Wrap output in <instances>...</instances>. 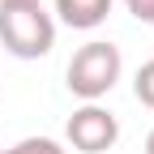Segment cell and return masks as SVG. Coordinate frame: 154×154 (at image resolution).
<instances>
[{
	"mask_svg": "<svg viewBox=\"0 0 154 154\" xmlns=\"http://www.w3.org/2000/svg\"><path fill=\"white\" fill-rule=\"evenodd\" d=\"M120 73H124L120 47L107 43V38H90V43H82L73 51V60L64 69V86L82 103H99L103 94H111V86L120 82Z\"/></svg>",
	"mask_w": 154,
	"mask_h": 154,
	"instance_id": "cell-1",
	"label": "cell"
},
{
	"mask_svg": "<svg viewBox=\"0 0 154 154\" xmlns=\"http://www.w3.org/2000/svg\"><path fill=\"white\" fill-rule=\"evenodd\" d=\"M0 43L17 60H38L56 47V17L43 5H0Z\"/></svg>",
	"mask_w": 154,
	"mask_h": 154,
	"instance_id": "cell-2",
	"label": "cell"
},
{
	"mask_svg": "<svg viewBox=\"0 0 154 154\" xmlns=\"http://www.w3.org/2000/svg\"><path fill=\"white\" fill-rule=\"evenodd\" d=\"M64 137H69V146L77 154H103V150H111L120 141V120L107 107H99V103H82L69 116Z\"/></svg>",
	"mask_w": 154,
	"mask_h": 154,
	"instance_id": "cell-3",
	"label": "cell"
},
{
	"mask_svg": "<svg viewBox=\"0 0 154 154\" xmlns=\"http://www.w3.org/2000/svg\"><path fill=\"white\" fill-rule=\"evenodd\" d=\"M111 13V0H56V17L73 30H94Z\"/></svg>",
	"mask_w": 154,
	"mask_h": 154,
	"instance_id": "cell-4",
	"label": "cell"
},
{
	"mask_svg": "<svg viewBox=\"0 0 154 154\" xmlns=\"http://www.w3.org/2000/svg\"><path fill=\"white\" fill-rule=\"evenodd\" d=\"M0 154H69L56 137H22L17 146H9V150H0Z\"/></svg>",
	"mask_w": 154,
	"mask_h": 154,
	"instance_id": "cell-5",
	"label": "cell"
},
{
	"mask_svg": "<svg viewBox=\"0 0 154 154\" xmlns=\"http://www.w3.org/2000/svg\"><path fill=\"white\" fill-rule=\"evenodd\" d=\"M133 94H137V103L154 111V56L137 69V77H133Z\"/></svg>",
	"mask_w": 154,
	"mask_h": 154,
	"instance_id": "cell-6",
	"label": "cell"
},
{
	"mask_svg": "<svg viewBox=\"0 0 154 154\" xmlns=\"http://www.w3.org/2000/svg\"><path fill=\"white\" fill-rule=\"evenodd\" d=\"M124 9L137 17L141 26H154V0H124Z\"/></svg>",
	"mask_w": 154,
	"mask_h": 154,
	"instance_id": "cell-7",
	"label": "cell"
},
{
	"mask_svg": "<svg viewBox=\"0 0 154 154\" xmlns=\"http://www.w3.org/2000/svg\"><path fill=\"white\" fill-rule=\"evenodd\" d=\"M146 154H154V128L146 133Z\"/></svg>",
	"mask_w": 154,
	"mask_h": 154,
	"instance_id": "cell-8",
	"label": "cell"
},
{
	"mask_svg": "<svg viewBox=\"0 0 154 154\" xmlns=\"http://www.w3.org/2000/svg\"><path fill=\"white\" fill-rule=\"evenodd\" d=\"M0 5H43V0H0Z\"/></svg>",
	"mask_w": 154,
	"mask_h": 154,
	"instance_id": "cell-9",
	"label": "cell"
}]
</instances>
